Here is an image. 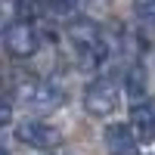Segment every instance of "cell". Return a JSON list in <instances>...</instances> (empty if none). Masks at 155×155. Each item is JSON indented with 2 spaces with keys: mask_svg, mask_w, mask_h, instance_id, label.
<instances>
[{
  "mask_svg": "<svg viewBox=\"0 0 155 155\" xmlns=\"http://www.w3.org/2000/svg\"><path fill=\"white\" fill-rule=\"evenodd\" d=\"M124 90L130 93V99H140V96H146V84H143V71H140L137 65L127 71L124 78Z\"/></svg>",
  "mask_w": 155,
  "mask_h": 155,
  "instance_id": "obj_8",
  "label": "cell"
},
{
  "mask_svg": "<svg viewBox=\"0 0 155 155\" xmlns=\"http://www.w3.org/2000/svg\"><path fill=\"white\" fill-rule=\"evenodd\" d=\"M78 3H81V0H47V6L53 9V12H59V16H68V12H74Z\"/></svg>",
  "mask_w": 155,
  "mask_h": 155,
  "instance_id": "obj_10",
  "label": "cell"
},
{
  "mask_svg": "<svg viewBox=\"0 0 155 155\" xmlns=\"http://www.w3.org/2000/svg\"><path fill=\"white\" fill-rule=\"evenodd\" d=\"M9 118H12V99L6 96V102H3V115H0V121H3V124H9Z\"/></svg>",
  "mask_w": 155,
  "mask_h": 155,
  "instance_id": "obj_11",
  "label": "cell"
},
{
  "mask_svg": "<svg viewBox=\"0 0 155 155\" xmlns=\"http://www.w3.org/2000/svg\"><path fill=\"white\" fill-rule=\"evenodd\" d=\"M16 16L25 22H34L41 16V0H16Z\"/></svg>",
  "mask_w": 155,
  "mask_h": 155,
  "instance_id": "obj_9",
  "label": "cell"
},
{
  "mask_svg": "<svg viewBox=\"0 0 155 155\" xmlns=\"http://www.w3.org/2000/svg\"><path fill=\"white\" fill-rule=\"evenodd\" d=\"M3 155H9V152H3Z\"/></svg>",
  "mask_w": 155,
  "mask_h": 155,
  "instance_id": "obj_12",
  "label": "cell"
},
{
  "mask_svg": "<svg viewBox=\"0 0 155 155\" xmlns=\"http://www.w3.org/2000/svg\"><path fill=\"white\" fill-rule=\"evenodd\" d=\"M16 140L25 146H31V149H56L62 146V130L53 124H44V121H22L16 127Z\"/></svg>",
  "mask_w": 155,
  "mask_h": 155,
  "instance_id": "obj_4",
  "label": "cell"
},
{
  "mask_svg": "<svg viewBox=\"0 0 155 155\" xmlns=\"http://www.w3.org/2000/svg\"><path fill=\"white\" fill-rule=\"evenodd\" d=\"M84 109L93 115V118H106L118 109V87H115L109 78H96L90 81L84 90Z\"/></svg>",
  "mask_w": 155,
  "mask_h": 155,
  "instance_id": "obj_2",
  "label": "cell"
},
{
  "mask_svg": "<svg viewBox=\"0 0 155 155\" xmlns=\"http://www.w3.org/2000/svg\"><path fill=\"white\" fill-rule=\"evenodd\" d=\"M71 53H74V62L81 71H96L109 56V47L102 41V34L96 31L93 22H74L71 25Z\"/></svg>",
  "mask_w": 155,
  "mask_h": 155,
  "instance_id": "obj_1",
  "label": "cell"
},
{
  "mask_svg": "<svg viewBox=\"0 0 155 155\" xmlns=\"http://www.w3.org/2000/svg\"><path fill=\"white\" fill-rule=\"evenodd\" d=\"M106 149H109V155H140V137L127 124H109Z\"/></svg>",
  "mask_w": 155,
  "mask_h": 155,
  "instance_id": "obj_6",
  "label": "cell"
},
{
  "mask_svg": "<svg viewBox=\"0 0 155 155\" xmlns=\"http://www.w3.org/2000/svg\"><path fill=\"white\" fill-rule=\"evenodd\" d=\"M130 121L137 127L140 143L143 140H155V102H137L130 109Z\"/></svg>",
  "mask_w": 155,
  "mask_h": 155,
  "instance_id": "obj_7",
  "label": "cell"
},
{
  "mask_svg": "<svg viewBox=\"0 0 155 155\" xmlns=\"http://www.w3.org/2000/svg\"><path fill=\"white\" fill-rule=\"evenodd\" d=\"M22 99L28 102V106H34V109H41V112H53V109H59L62 106V90L59 87H53V84H47V81H28L22 87Z\"/></svg>",
  "mask_w": 155,
  "mask_h": 155,
  "instance_id": "obj_5",
  "label": "cell"
},
{
  "mask_svg": "<svg viewBox=\"0 0 155 155\" xmlns=\"http://www.w3.org/2000/svg\"><path fill=\"white\" fill-rule=\"evenodd\" d=\"M3 47L9 56L16 59H28L37 53V31L31 28V22H9L3 28Z\"/></svg>",
  "mask_w": 155,
  "mask_h": 155,
  "instance_id": "obj_3",
  "label": "cell"
}]
</instances>
